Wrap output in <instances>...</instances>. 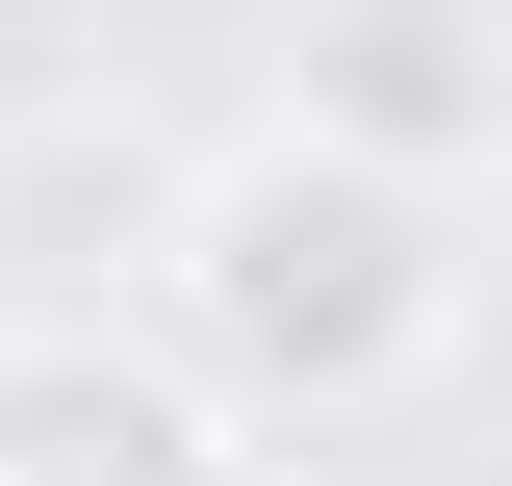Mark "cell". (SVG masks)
Masks as SVG:
<instances>
[{
    "instance_id": "cell-1",
    "label": "cell",
    "mask_w": 512,
    "mask_h": 486,
    "mask_svg": "<svg viewBox=\"0 0 512 486\" xmlns=\"http://www.w3.org/2000/svg\"><path fill=\"white\" fill-rule=\"evenodd\" d=\"M154 307H180L205 410H410V384L461 359V180H384V154H308V128H256V154H205L180 231H154Z\"/></svg>"
},
{
    "instance_id": "cell-2",
    "label": "cell",
    "mask_w": 512,
    "mask_h": 486,
    "mask_svg": "<svg viewBox=\"0 0 512 486\" xmlns=\"http://www.w3.org/2000/svg\"><path fill=\"white\" fill-rule=\"evenodd\" d=\"M308 154H384V180H487L512 154V26L487 0H308Z\"/></svg>"
},
{
    "instance_id": "cell-3",
    "label": "cell",
    "mask_w": 512,
    "mask_h": 486,
    "mask_svg": "<svg viewBox=\"0 0 512 486\" xmlns=\"http://www.w3.org/2000/svg\"><path fill=\"white\" fill-rule=\"evenodd\" d=\"M0 486H231V410L103 333H0Z\"/></svg>"
}]
</instances>
